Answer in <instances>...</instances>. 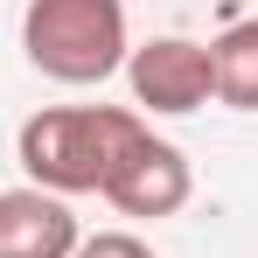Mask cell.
I'll list each match as a JSON object with an SVG mask.
<instances>
[{"instance_id":"obj_1","label":"cell","mask_w":258,"mask_h":258,"mask_svg":"<svg viewBox=\"0 0 258 258\" xmlns=\"http://www.w3.org/2000/svg\"><path fill=\"white\" fill-rule=\"evenodd\" d=\"M140 140H147V119L126 105H42L14 133V161L28 188H49L70 203V196H105V181Z\"/></svg>"},{"instance_id":"obj_2","label":"cell","mask_w":258,"mask_h":258,"mask_svg":"<svg viewBox=\"0 0 258 258\" xmlns=\"http://www.w3.org/2000/svg\"><path fill=\"white\" fill-rule=\"evenodd\" d=\"M126 0H28L21 7V56L49 84H105L126 70Z\"/></svg>"},{"instance_id":"obj_3","label":"cell","mask_w":258,"mask_h":258,"mask_svg":"<svg viewBox=\"0 0 258 258\" xmlns=\"http://www.w3.org/2000/svg\"><path fill=\"white\" fill-rule=\"evenodd\" d=\"M126 84H133V105L140 112H161V119L203 112L216 98L210 42H196V35H154V42L126 49Z\"/></svg>"},{"instance_id":"obj_4","label":"cell","mask_w":258,"mask_h":258,"mask_svg":"<svg viewBox=\"0 0 258 258\" xmlns=\"http://www.w3.org/2000/svg\"><path fill=\"white\" fill-rule=\"evenodd\" d=\"M188 196H196V168H188V154L174 147V140H140L119 174L105 181V203L119 216H147V223H161V216H181L188 210Z\"/></svg>"},{"instance_id":"obj_5","label":"cell","mask_w":258,"mask_h":258,"mask_svg":"<svg viewBox=\"0 0 258 258\" xmlns=\"http://www.w3.org/2000/svg\"><path fill=\"white\" fill-rule=\"evenodd\" d=\"M77 216L49 188H7L0 196V258H70L77 251Z\"/></svg>"},{"instance_id":"obj_6","label":"cell","mask_w":258,"mask_h":258,"mask_svg":"<svg viewBox=\"0 0 258 258\" xmlns=\"http://www.w3.org/2000/svg\"><path fill=\"white\" fill-rule=\"evenodd\" d=\"M210 70H216V105L230 112H258V21H230L210 42Z\"/></svg>"},{"instance_id":"obj_7","label":"cell","mask_w":258,"mask_h":258,"mask_svg":"<svg viewBox=\"0 0 258 258\" xmlns=\"http://www.w3.org/2000/svg\"><path fill=\"white\" fill-rule=\"evenodd\" d=\"M70 258H154V244L133 237V230H98V237H77Z\"/></svg>"}]
</instances>
